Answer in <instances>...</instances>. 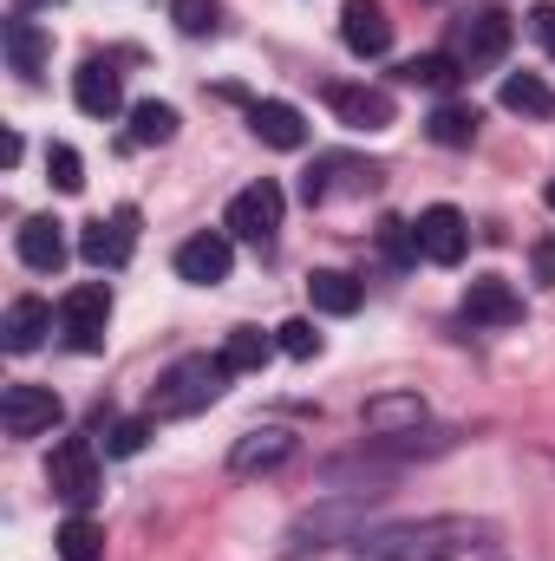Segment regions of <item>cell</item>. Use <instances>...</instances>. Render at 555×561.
Segmentation results:
<instances>
[{
	"label": "cell",
	"instance_id": "6da1fadb",
	"mask_svg": "<svg viewBox=\"0 0 555 561\" xmlns=\"http://www.w3.org/2000/svg\"><path fill=\"white\" fill-rule=\"evenodd\" d=\"M490 536L477 516H424V523H393L360 536V561H464Z\"/></svg>",
	"mask_w": 555,
	"mask_h": 561
},
{
	"label": "cell",
	"instance_id": "7a4b0ae2",
	"mask_svg": "<svg viewBox=\"0 0 555 561\" xmlns=\"http://www.w3.org/2000/svg\"><path fill=\"white\" fill-rule=\"evenodd\" d=\"M229 366H223V353H183L177 366H163L157 373V386H150V405H144V419H196V412H209L223 392H229Z\"/></svg>",
	"mask_w": 555,
	"mask_h": 561
},
{
	"label": "cell",
	"instance_id": "3957f363",
	"mask_svg": "<svg viewBox=\"0 0 555 561\" xmlns=\"http://www.w3.org/2000/svg\"><path fill=\"white\" fill-rule=\"evenodd\" d=\"M380 496H386V490H340V496H327L320 510H307V516H301V523L287 529L281 556H287V561H301L307 549L320 556V549H333V542H360V536H366L360 523H366V510H373Z\"/></svg>",
	"mask_w": 555,
	"mask_h": 561
},
{
	"label": "cell",
	"instance_id": "277c9868",
	"mask_svg": "<svg viewBox=\"0 0 555 561\" xmlns=\"http://www.w3.org/2000/svg\"><path fill=\"white\" fill-rule=\"evenodd\" d=\"M510 39H517V26H510V13L503 7H490V0H477L471 13H457L451 20V59H457V72H484V66H497L503 53H510Z\"/></svg>",
	"mask_w": 555,
	"mask_h": 561
},
{
	"label": "cell",
	"instance_id": "5b68a950",
	"mask_svg": "<svg viewBox=\"0 0 555 561\" xmlns=\"http://www.w3.org/2000/svg\"><path fill=\"white\" fill-rule=\"evenodd\" d=\"M46 483H53V496H59L72 516H86V510L105 496V477H99V450H92L86 437H66V444L53 450V463H46Z\"/></svg>",
	"mask_w": 555,
	"mask_h": 561
},
{
	"label": "cell",
	"instance_id": "8992f818",
	"mask_svg": "<svg viewBox=\"0 0 555 561\" xmlns=\"http://www.w3.org/2000/svg\"><path fill=\"white\" fill-rule=\"evenodd\" d=\"M105 327H112V287L105 280H79L66 300H59V333L72 353H99L105 346Z\"/></svg>",
	"mask_w": 555,
	"mask_h": 561
},
{
	"label": "cell",
	"instance_id": "52a82bcc",
	"mask_svg": "<svg viewBox=\"0 0 555 561\" xmlns=\"http://www.w3.org/2000/svg\"><path fill=\"white\" fill-rule=\"evenodd\" d=\"M281 209H287V196H281L275 176H262V183H249V190H236L229 196V216H223V229L236 236V242H256V249H269L281 229Z\"/></svg>",
	"mask_w": 555,
	"mask_h": 561
},
{
	"label": "cell",
	"instance_id": "ba28073f",
	"mask_svg": "<svg viewBox=\"0 0 555 561\" xmlns=\"http://www.w3.org/2000/svg\"><path fill=\"white\" fill-rule=\"evenodd\" d=\"M380 190V163H360V157H314V170L301 176V203L320 209L333 196H366Z\"/></svg>",
	"mask_w": 555,
	"mask_h": 561
},
{
	"label": "cell",
	"instance_id": "9c48e42d",
	"mask_svg": "<svg viewBox=\"0 0 555 561\" xmlns=\"http://www.w3.org/2000/svg\"><path fill=\"white\" fill-rule=\"evenodd\" d=\"M132 249H138V209H112V216H99V222L79 229V255L92 268H125Z\"/></svg>",
	"mask_w": 555,
	"mask_h": 561
},
{
	"label": "cell",
	"instance_id": "30bf717a",
	"mask_svg": "<svg viewBox=\"0 0 555 561\" xmlns=\"http://www.w3.org/2000/svg\"><path fill=\"white\" fill-rule=\"evenodd\" d=\"M412 236H418V255L438 262V268H457L464 249H471V222H464L451 203H431V209L412 222Z\"/></svg>",
	"mask_w": 555,
	"mask_h": 561
},
{
	"label": "cell",
	"instance_id": "8fae6325",
	"mask_svg": "<svg viewBox=\"0 0 555 561\" xmlns=\"http://www.w3.org/2000/svg\"><path fill=\"white\" fill-rule=\"evenodd\" d=\"M59 419H66V405H59L53 386H7V392H0V424H7V437H39V431H53Z\"/></svg>",
	"mask_w": 555,
	"mask_h": 561
},
{
	"label": "cell",
	"instance_id": "7c38bea8",
	"mask_svg": "<svg viewBox=\"0 0 555 561\" xmlns=\"http://www.w3.org/2000/svg\"><path fill=\"white\" fill-rule=\"evenodd\" d=\"M229 268H236V236H223V229H203L177 249V275L190 287H216V280H229Z\"/></svg>",
	"mask_w": 555,
	"mask_h": 561
},
{
	"label": "cell",
	"instance_id": "4fadbf2b",
	"mask_svg": "<svg viewBox=\"0 0 555 561\" xmlns=\"http://www.w3.org/2000/svg\"><path fill=\"white\" fill-rule=\"evenodd\" d=\"M294 431L287 424H256V431H242L236 437V450H229V470L236 477H269V470H281L287 457H294Z\"/></svg>",
	"mask_w": 555,
	"mask_h": 561
},
{
	"label": "cell",
	"instance_id": "5bb4252c",
	"mask_svg": "<svg viewBox=\"0 0 555 561\" xmlns=\"http://www.w3.org/2000/svg\"><path fill=\"white\" fill-rule=\"evenodd\" d=\"M72 105H79L86 118H118V112H125V79H118V66H112V59H86V66L72 72Z\"/></svg>",
	"mask_w": 555,
	"mask_h": 561
},
{
	"label": "cell",
	"instance_id": "9a60e30c",
	"mask_svg": "<svg viewBox=\"0 0 555 561\" xmlns=\"http://www.w3.org/2000/svg\"><path fill=\"white\" fill-rule=\"evenodd\" d=\"M327 105L347 131H386L393 125V92H380V85H327Z\"/></svg>",
	"mask_w": 555,
	"mask_h": 561
},
{
	"label": "cell",
	"instance_id": "2e32d148",
	"mask_svg": "<svg viewBox=\"0 0 555 561\" xmlns=\"http://www.w3.org/2000/svg\"><path fill=\"white\" fill-rule=\"evenodd\" d=\"M13 249H20V262H26L33 275H59V268H66V222H59V216H26V222L13 229Z\"/></svg>",
	"mask_w": 555,
	"mask_h": 561
},
{
	"label": "cell",
	"instance_id": "e0dca14e",
	"mask_svg": "<svg viewBox=\"0 0 555 561\" xmlns=\"http://www.w3.org/2000/svg\"><path fill=\"white\" fill-rule=\"evenodd\" d=\"M340 39H347L353 59H380V53L393 46L386 7H380V0H347V7H340Z\"/></svg>",
	"mask_w": 555,
	"mask_h": 561
},
{
	"label": "cell",
	"instance_id": "ac0fdd59",
	"mask_svg": "<svg viewBox=\"0 0 555 561\" xmlns=\"http://www.w3.org/2000/svg\"><path fill=\"white\" fill-rule=\"evenodd\" d=\"M464 320H471V327H517V320H523V300H517L510 280L484 275V280L464 287Z\"/></svg>",
	"mask_w": 555,
	"mask_h": 561
},
{
	"label": "cell",
	"instance_id": "d6986e66",
	"mask_svg": "<svg viewBox=\"0 0 555 561\" xmlns=\"http://www.w3.org/2000/svg\"><path fill=\"white\" fill-rule=\"evenodd\" d=\"M46 333H53V307H46L39 294H20V300H7V320H0V340H7V353H33Z\"/></svg>",
	"mask_w": 555,
	"mask_h": 561
},
{
	"label": "cell",
	"instance_id": "ffe728a7",
	"mask_svg": "<svg viewBox=\"0 0 555 561\" xmlns=\"http://www.w3.org/2000/svg\"><path fill=\"white\" fill-rule=\"evenodd\" d=\"M249 131L269 144V150H301L307 144V118L287 99H262V105H249Z\"/></svg>",
	"mask_w": 555,
	"mask_h": 561
},
{
	"label": "cell",
	"instance_id": "44dd1931",
	"mask_svg": "<svg viewBox=\"0 0 555 561\" xmlns=\"http://www.w3.org/2000/svg\"><path fill=\"white\" fill-rule=\"evenodd\" d=\"M360 424H366L373 437H399V431H418V424H424V399H418V392H380V399H366Z\"/></svg>",
	"mask_w": 555,
	"mask_h": 561
},
{
	"label": "cell",
	"instance_id": "7402d4cb",
	"mask_svg": "<svg viewBox=\"0 0 555 561\" xmlns=\"http://www.w3.org/2000/svg\"><path fill=\"white\" fill-rule=\"evenodd\" d=\"M307 300H314V313H333V320H347V313H360L366 287H360L353 275H340V268H314V275H307Z\"/></svg>",
	"mask_w": 555,
	"mask_h": 561
},
{
	"label": "cell",
	"instance_id": "603a6c76",
	"mask_svg": "<svg viewBox=\"0 0 555 561\" xmlns=\"http://www.w3.org/2000/svg\"><path fill=\"white\" fill-rule=\"evenodd\" d=\"M497 99H503V112H517V118H555V85L536 79V72H503Z\"/></svg>",
	"mask_w": 555,
	"mask_h": 561
},
{
	"label": "cell",
	"instance_id": "cb8c5ba5",
	"mask_svg": "<svg viewBox=\"0 0 555 561\" xmlns=\"http://www.w3.org/2000/svg\"><path fill=\"white\" fill-rule=\"evenodd\" d=\"M477 105H438L431 118H424V138L431 144H444V150H471L477 144Z\"/></svg>",
	"mask_w": 555,
	"mask_h": 561
},
{
	"label": "cell",
	"instance_id": "d4e9b609",
	"mask_svg": "<svg viewBox=\"0 0 555 561\" xmlns=\"http://www.w3.org/2000/svg\"><path fill=\"white\" fill-rule=\"evenodd\" d=\"M46 53H53V39H46L33 20H7V59H13V72H20V79H39Z\"/></svg>",
	"mask_w": 555,
	"mask_h": 561
},
{
	"label": "cell",
	"instance_id": "484cf974",
	"mask_svg": "<svg viewBox=\"0 0 555 561\" xmlns=\"http://www.w3.org/2000/svg\"><path fill=\"white\" fill-rule=\"evenodd\" d=\"M269 353H281V346L262 327H229V340H223V366H229V373H262Z\"/></svg>",
	"mask_w": 555,
	"mask_h": 561
},
{
	"label": "cell",
	"instance_id": "4316f807",
	"mask_svg": "<svg viewBox=\"0 0 555 561\" xmlns=\"http://www.w3.org/2000/svg\"><path fill=\"white\" fill-rule=\"evenodd\" d=\"M53 542H59V561H105V529L92 516H66Z\"/></svg>",
	"mask_w": 555,
	"mask_h": 561
},
{
	"label": "cell",
	"instance_id": "83f0119b",
	"mask_svg": "<svg viewBox=\"0 0 555 561\" xmlns=\"http://www.w3.org/2000/svg\"><path fill=\"white\" fill-rule=\"evenodd\" d=\"M399 79H406V85H424V92H444V85H457L464 72H457V59H451V53H418V59L399 66Z\"/></svg>",
	"mask_w": 555,
	"mask_h": 561
},
{
	"label": "cell",
	"instance_id": "f1b7e54d",
	"mask_svg": "<svg viewBox=\"0 0 555 561\" xmlns=\"http://www.w3.org/2000/svg\"><path fill=\"white\" fill-rule=\"evenodd\" d=\"M177 138V112L170 105H157V99H144V105H132V144H170Z\"/></svg>",
	"mask_w": 555,
	"mask_h": 561
},
{
	"label": "cell",
	"instance_id": "f546056e",
	"mask_svg": "<svg viewBox=\"0 0 555 561\" xmlns=\"http://www.w3.org/2000/svg\"><path fill=\"white\" fill-rule=\"evenodd\" d=\"M46 176H53L59 196H79L86 190V157L72 144H46Z\"/></svg>",
	"mask_w": 555,
	"mask_h": 561
},
{
	"label": "cell",
	"instance_id": "4dcf8cb0",
	"mask_svg": "<svg viewBox=\"0 0 555 561\" xmlns=\"http://www.w3.org/2000/svg\"><path fill=\"white\" fill-rule=\"evenodd\" d=\"M216 0H170V20H177V33H190V39H203V33H216Z\"/></svg>",
	"mask_w": 555,
	"mask_h": 561
},
{
	"label": "cell",
	"instance_id": "1f68e13d",
	"mask_svg": "<svg viewBox=\"0 0 555 561\" xmlns=\"http://www.w3.org/2000/svg\"><path fill=\"white\" fill-rule=\"evenodd\" d=\"M99 437H105V457H138L144 437H150V419H118V424H105Z\"/></svg>",
	"mask_w": 555,
	"mask_h": 561
},
{
	"label": "cell",
	"instance_id": "d6a6232c",
	"mask_svg": "<svg viewBox=\"0 0 555 561\" xmlns=\"http://www.w3.org/2000/svg\"><path fill=\"white\" fill-rule=\"evenodd\" d=\"M275 346L287 353V359H314V353H320V333H314V320H281Z\"/></svg>",
	"mask_w": 555,
	"mask_h": 561
},
{
	"label": "cell",
	"instance_id": "836d02e7",
	"mask_svg": "<svg viewBox=\"0 0 555 561\" xmlns=\"http://www.w3.org/2000/svg\"><path fill=\"white\" fill-rule=\"evenodd\" d=\"M530 262H536V280H543V287H555V236H543V242L530 249Z\"/></svg>",
	"mask_w": 555,
	"mask_h": 561
},
{
	"label": "cell",
	"instance_id": "e575fe53",
	"mask_svg": "<svg viewBox=\"0 0 555 561\" xmlns=\"http://www.w3.org/2000/svg\"><path fill=\"white\" fill-rule=\"evenodd\" d=\"M530 33L550 46V59H555V7H536V13H530Z\"/></svg>",
	"mask_w": 555,
	"mask_h": 561
},
{
	"label": "cell",
	"instance_id": "d590c367",
	"mask_svg": "<svg viewBox=\"0 0 555 561\" xmlns=\"http://www.w3.org/2000/svg\"><path fill=\"white\" fill-rule=\"evenodd\" d=\"M13 7H20V13H26V7H53V0H13Z\"/></svg>",
	"mask_w": 555,
	"mask_h": 561
},
{
	"label": "cell",
	"instance_id": "8d00e7d4",
	"mask_svg": "<svg viewBox=\"0 0 555 561\" xmlns=\"http://www.w3.org/2000/svg\"><path fill=\"white\" fill-rule=\"evenodd\" d=\"M543 203H550V209H555V183H550V190H543Z\"/></svg>",
	"mask_w": 555,
	"mask_h": 561
}]
</instances>
